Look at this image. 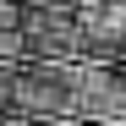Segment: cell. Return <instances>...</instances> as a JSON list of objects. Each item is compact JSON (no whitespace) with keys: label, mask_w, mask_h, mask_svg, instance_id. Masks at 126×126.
I'll return each instance as SVG.
<instances>
[{"label":"cell","mask_w":126,"mask_h":126,"mask_svg":"<svg viewBox=\"0 0 126 126\" xmlns=\"http://www.w3.org/2000/svg\"><path fill=\"white\" fill-rule=\"evenodd\" d=\"M11 115L16 121H55L77 115V55L66 60H22L11 88Z\"/></svg>","instance_id":"cell-1"},{"label":"cell","mask_w":126,"mask_h":126,"mask_svg":"<svg viewBox=\"0 0 126 126\" xmlns=\"http://www.w3.org/2000/svg\"><path fill=\"white\" fill-rule=\"evenodd\" d=\"M11 88H16V66H0V115H11Z\"/></svg>","instance_id":"cell-2"},{"label":"cell","mask_w":126,"mask_h":126,"mask_svg":"<svg viewBox=\"0 0 126 126\" xmlns=\"http://www.w3.org/2000/svg\"><path fill=\"white\" fill-rule=\"evenodd\" d=\"M28 6H77V0H28Z\"/></svg>","instance_id":"cell-3"},{"label":"cell","mask_w":126,"mask_h":126,"mask_svg":"<svg viewBox=\"0 0 126 126\" xmlns=\"http://www.w3.org/2000/svg\"><path fill=\"white\" fill-rule=\"evenodd\" d=\"M0 126H28V121H16V115H0Z\"/></svg>","instance_id":"cell-4"},{"label":"cell","mask_w":126,"mask_h":126,"mask_svg":"<svg viewBox=\"0 0 126 126\" xmlns=\"http://www.w3.org/2000/svg\"><path fill=\"white\" fill-rule=\"evenodd\" d=\"M88 126H126V121H88Z\"/></svg>","instance_id":"cell-5"}]
</instances>
